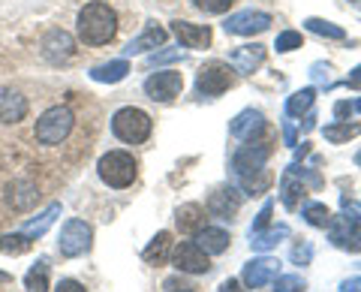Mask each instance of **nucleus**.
I'll return each mask as SVG.
<instances>
[{"mask_svg":"<svg viewBox=\"0 0 361 292\" xmlns=\"http://www.w3.org/2000/svg\"><path fill=\"white\" fill-rule=\"evenodd\" d=\"M238 208H241V193L232 190V187H220L208 196V211L220 220H232L235 214H238Z\"/></svg>","mask_w":361,"mask_h":292,"instance_id":"2eb2a0df","label":"nucleus"},{"mask_svg":"<svg viewBox=\"0 0 361 292\" xmlns=\"http://www.w3.org/2000/svg\"><path fill=\"white\" fill-rule=\"evenodd\" d=\"M307 154H310V145H307V142H304V145H301V148L295 151V157H298V160H301V157H307Z\"/></svg>","mask_w":361,"mask_h":292,"instance_id":"3c124183","label":"nucleus"},{"mask_svg":"<svg viewBox=\"0 0 361 292\" xmlns=\"http://www.w3.org/2000/svg\"><path fill=\"white\" fill-rule=\"evenodd\" d=\"M310 256H313V247L304 241V244H298L295 250H292V262H298V265H307L310 262Z\"/></svg>","mask_w":361,"mask_h":292,"instance_id":"ea45409f","label":"nucleus"},{"mask_svg":"<svg viewBox=\"0 0 361 292\" xmlns=\"http://www.w3.org/2000/svg\"><path fill=\"white\" fill-rule=\"evenodd\" d=\"M346 85H349V87H361V66H355L353 75L346 78Z\"/></svg>","mask_w":361,"mask_h":292,"instance_id":"de8ad7c7","label":"nucleus"},{"mask_svg":"<svg viewBox=\"0 0 361 292\" xmlns=\"http://www.w3.org/2000/svg\"><path fill=\"white\" fill-rule=\"evenodd\" d=\"M280 274V260L274 256H259L244 265V284L250 289H262L268 284H274V277Z\"/></svg>","mask_w":361,"mask_h":292,"instance_id":"9b49d317","label":"nucleus"},{"mask_svg":"<svg viewBox=\"0 0 361 292\" xmlns=\"http://www.w3.org/2000/svg\"><path fill=\"white\" fill-rule=\"evenodd\" d=\"M268 157H271V142H247L241 145L238 151H235L232 157V169L235 175H244V172H256V169H262V166L268 163Z\"/></svg>","mask_w":361,"mask_h":292,"instance_id":"1a4fd4ad","label":"nucleus"},{"mask_svg":"<svg viewBox=\"0 0 361 292\" xmlns=\"http://www.w3.org/2000/svg\"><path fill=\"white\" fill-rule=\"evenodd\" d=\"M358 133H361V123L337 121V123H329V127H325V139H329V142H334V145H341V142L355 139Z\"/></svg>","mask_w":361,"mask_h":292,"instance_id":"c85d7f7f","label":"nucleus"},{"mask_svg":"<svg viewBox=\"0 0 361 292\" xmlns=\"http://www.w3.org/2000/svg\"><path fill=\"white\" fill-rule=\"evenodd\" d=\"M27 118V99L18 91H0V123H18Z\"/></svg>","mask_w":361,"mask_h":292,"instance_id":"a211bd4d","label":"nucleus"},{"mask_svg":"<svg viewBox=\"0 0 361 292\" xmlns=\"http://www.w3.org/2000/svg\"><path fill=\"white\" fill-rule=\"evenodd\" d=\"M90 238H94V232L85 220H66L63 229H61V253L63 256H82L87 247H90Z\"/></svg>","mask_w":361,"mask_h":292,"instance_id":"9d476101","label":"nucleus"},{"mask_svg":"<svg viewBox=\"0 0 361 292\" xmlns=\"http://www.w3.org/2000/svg\"><path fill=\"white\" fill-rule=\"evenodd\" d=\"M73 127H75L73 111L66 106H51V109H45L39 115L33 136H37V142L45 145V148H54V145L66 142V136L73 133Z\"/></svg>","mask_w":361,"mask_h":292,"instance_id":"f03ea898","label":"nucleus"},{"mask_svg":"<svg viewBox=\"0 0 361 292\" xmlns=\"http://www.w3.org/2000/svg\"><path fill=\"white\" fill-rule=\"evenodd\" d=\"M301 33L298 30H283V33H280V37H277V42H274V49L277 51H292V49H301Z\"/></svg>","mask_w":361,"mask_h":292,"instance_id":"e433bc0d","label":"nucleus"},{"mask_svg":"<svg viewBox=\"0 0 361 292\" xmlns=\"http://www.w3.org/2000/svg\"><path fill=\"white\" fill-rule=\"evenodd\" d=\"M220 292H241L238 289V280H226V284L220 286Z\"/></svg>","mask_w":361,"mask_h":292,"instance_id":"8fccbe9b","label":"nucleus"},{"mask_svg":"<svg viewBox=\"0 0 361 292\" xmlns=\"http://www.w3.org/2000/svg\"><path fill=\"white\" fill-rule=\"evenodd\" d=\"M190 292H193V289H190Z\"/></svg>","mask_w":361,"mask_h":292,"instance_id":"4d7b16f0","label":"nucleus"},{"mask_svg":"<svg viewBox=\"0 0 361 292\" xmlns=\"http://www.w3.org/2000/svg\"><path fill=\"white\" fill-rule=\"evenodd\" d=\"M304 196H307V190H304V184L298 181L295 175H283V181H280V199H283V205L289 208V211H295L301 202H304Z\"/></svg>","mask_w":361,"mask_h":292,"instance_id":"393cba45","label":"nucleus"},{"mask_svg":"<svg viewBox=\"0 0 361 292\" xmlns=\"http://www.w3.org/2000/svg\"><path fill=\"white\" fill-rule=\"evenodd\" d=\"M274 292H304V280L298 274H277Z\"/></svg>","mask_w":361,"mask_h":292,"instance_id":"c9c22d12","label":"nucleus"},{"mask_svg":"<svg viewBox=\"0 0 361 292\" xmlns=\"http://www.w3.org/2000/svg\"><path fill=\"white\" fill-rule=\"evenodd\" d=\"M163 289H166V292H190L193 286H187L184 280H178V277H169L166 284H163Z\"/></svg>","mask_w":361,"mask_h":292,"instance_id":"37998d69","label":"nucleus"},{"mask_svg":"<svg viewBox=\"0 0 361 292\" xmlns=\"http://www.w3.org/2000/svg\"><path fill=\"white\" fill-rule=\"evenodd\" d=\"M313 99H316V91H313V87H304V91H295V94H292V97L286 99V115L298 118V115H304V111H310Z\"/></svg>","mask_w":361,"mask_h":292,"instance_id":"7c9ffc66","label":"nucleus"},{"mask_svg":"<svg viewBox=\"0 0 361 292\" xmlns=\"http://www.w3.org/2000/svg\"><path fill=\"white\" fill-rule=\"evenodd\" d=\"M166 42V28H157V25H151L148 30L142 33V37H135L127 49H123V54H142V51H148V49H157V46H163Z\"/></svg>","mask_w":361,"mask_h":292,"instance_id":"5701e85b","label":"nucleus"},{"mask_svg":"<svg viewBox=\"0 0 361 292\" xmlns=\"http://www.w3.org/2000/svg\"><path fill=\"white\" fill-rule=\"evenodd\" d=\"M58 214H61V205H58V202H54V205H49V208H45L39 217L27 220V223H25V229H21V232H25L30 241H33V238H39V235H45V229H49L51 223L58 220Z\"/></svg>","mask_w":361,"mask_h":292,"instance_id":"bb28decb","label":"nucleus"},{"mask_svg":"<svg viewBox=\"0 0 361 292\" xmlns=\"http://www.w3.org/2000/svg\"><path fill=\"white\" fill-rule=\"evenodd\" d=\"M341 292H361V277H349V280H343Z\"/></svg>","mask_w":361,"mask_h":292,"instance_id":"49530a36","label":"nucleus"},{"mask_svg":"<svg viewBox=\"0 0 361 292\" xmlns=\"http://www.w3.org/2000/svg\"><path fill=\"white\" fill-rule=\"evenodd\" d=\"M265 61V46H241V49H235L232 51V66L238 70L241 75H250L253 70H259Z\"/></svg>","mask_w":361,"mask_h":292,"instance_id":"6ab92c4d","label":"nucleus"},{"mask_svg":"<svg viewBox=\"0 0 361 292\" xmlns=\"http://www.w3.org/2000/svg\"><path fill=\"white\" fill-rule=\"evenodd\" d=\"M178 229L184 235H196L202 226H205V211H202V205H196V202H190V205H180L178 208Z\"/></svg>","mask_w":361,"mask_h":292,"instance_id":"aec40b11","label":"nucleus"},{"mask_svg":"<svg viewBox=\"0 0 361 292\" xmlns=\"http://www.w3.org/2000/svg\"><path fill=\"white\" fill-rule=\"evenodd\" d=\"M353 111H355V106H353V103H346V99H343V103H337V106H334L337 121H346L349 115H353Z\"/></svg>","mask_w":361,"mask_h":292,"instance_id":"a18cd8bd","label":"nucleus"},{"mask_svg":"<svg viewBox=\"0 0 361 292\" xmlns=\"http://www.w3.org/2000/svg\"><path fill=\"white\" fill-rule=\"evenodd\" d=\"M331 244L341 247V250H349V253H358L361 250V217L355 214H343L334 217L331 223Z\"/></svg>","mask_w":361,"mask_h":292,"instance_id":"423d86ee","label":"nucleus"},{"mask_svg":"<svg viewBox=\"0 0 361 292\" xmlns=\"http://www.w3.org/2000/svg\"><path fill=\"white\" fill-rule=\"evenodd\" d=\"M232 70H229V63H223V61H211V63H205L199 70V75H196V91L202 94V97H220V94H226L232 87Z\"/></svg>","mask_w":361,"mask_h":292,"instance_id":"39448f33","label":"nucleus"},{"mask_svg":"<svg viewBox=\"0 0 361 292\" xmlns=\"http://www.w3.org/2000/svg\"><path fill=\"white\" fill-rule=\"evenodd\" d=\"M172 33L187 49H208L211 46V28L208 25H190V21H172Z\"/></svg>","mask_w":361,"mask_h":292,"instance_id":"dca6fc26","label":"nucleus"},{"mask_svg":"<svg viewBox=\"0 0 361 292\" xmlns=\"http://www.w3.org/2000/svg\"><path fill=\"white\" fill-rule=\"evenodd\" d=\"M172 265L178 268V272H184V274H205L211 268L208 253L202 250L196 241H180L172 250Z\"/></svg>","mask_w":361,"mask_h":292,"instance_id":"0eeeda50","label":"nucleus"},{"mask_svg":"<svg viewBox=\"0 0 361 292\" xmlns=\"http://www.w3.org/2000/svg\"><path fill=\"white\" fill-rule=\"evenodd\" d=\"M286 172H289V175H295V178H298V181H301V184H310L313 190H319V187H322V178H319V175H316L313 169H304V166H301V163H292V166H289V169H286Z\"/></svg>","mask_w":361,"mask_h":292,"instance_id":"f704fd0d","label":"nucleus"},{"mask_svg":"<svg viewBox=\"0 0 361 292\" xmlns=\"http://www.w3.org/2000/svg\"><path fill=\"white\" fill-rule=\"evenodd\" d=\"M232 136L235 139H241V142H253L259 133L265 130V118H262V111H253V109H247V111H241L238 118L232 121Z\"/></svg>","mask_w":361,"mask_h":292,"instance_id":"f3484780","label":"nucleus"},{"mask_svg":"<svg viewBox=\"0 0 361 292\" xmlns=\"http://www.w3.org/2000/svg\"><path fill=\"white\" fill-rule=\"evenodd\" d=\"M39 49H42V58L49 63H63L75 54V39L66 30H49Z\"/></svg>","mask_w":361,"mask_h":292,"instance_id":"ddd939ff","label":"nucleus"},{"mask_svg":"<svg viewBox=\"0 0 361 292\" xmlns=\"http://www.w3.org/2000/svg\"><path fill=\"white\" fill-rule=\"evenodd\" d=\"M175 58H180V51L178 49H169V51H160V54H151L148 63L157 66V63H169V61H175Z\"/></svg>","mask_w":361,"mask_h":292,"instance_id":"79ce46f5","label":"nucleus"},{"mask_svg":"<svg viewBox=\"0 0 361 292\" xmlns=\"http://www.w3.org/2000/svg\"><path fill=\"white\" fill-rule=\"evenodd\" d=\"M304 25H307V30L319 33V37H325V39H343V37H346V30H343V28L331 25V21H322V18H307Z\"/></svg>","mask_w":361,"mask_h":292,"instance_id":"473e14b6","label":"nucleus"},{"mask_svg":"<svg viewBox=\"0 0 361 292\" xmlns=\"http://www.w3.org/2000/svg\"><path fill=\"white\" fill-rule=\"evenodd\" d=\"M39 202V190L30 178H13L6 184V205L13 211H30Z\"/></svg>","mask_w":361,"mask_h":292,"instance_id":"4468645a","label":"nucleus"},{"mask_svg":"<svg viewBox=\"0 0 361 292\" xmlns=\"http://www.w3.org/2000/svg\"><path fill=\"white\" fill-rule=\"evenodd\" d=\"M25 289H27V292H49V262H45V260H39V262L27 272Z\"/></svg>","mask_w":361,"mask_h":292,"instance_id":"c756f323","label":"nucleus"},{"mask_svg":"<svg viewBox=\"0 0 361 292\" xmlns=\"http://www.w3.org/2000/svg\"><path fill=\"white\" fill-rule=\"evenodd\" d=\"M151 130H154L151 115L142 109H135V106L121 109V111H115V118H111V133L127 145H142L151 136Z\"/></svg>","mask_w":361,"mask_h":292,"instance_id":"20e7f679","label":"nucleus"},{"mask_svg":"<svg viewBox=\"0 0 361 292\" xmlns=\"http://www.w3.org/2000/svg\"><path fill=\"white\" fill-rule=\"evenodd\" d=\"M25 250H30V238H27L25 232L0 235V253H13V256H18V253H25Z\"/></svg>","mask_w":361,"mask_h":292,"instance_id":"2f4dec72","label":"nucleus"},{"mask_svg":"<svg viewBox=\"0 0 361 292\" xmlns=\"http://www.w3.org/2000/svg\"><path fill=\"white\" fill-rule=\"evenodd\" d=\"M226 33H238V37H253V33H262L271 28V16L268 13H253V9H244V13H235L226 18Z\"/></svg>","mask_w":361,"mask_h":292,"instance_id":"f8f14e48","label":"nucleus"},{"mask_svg":"<svg viewBox=\"0 0 361 292\" xmlns=\"http://www.w3.org/2000/svg\"><path fill=\"white\" fill-rule=\"evenodd\" d=\"M238 184H241V190L247 196H262L271 187V172L265 169V166L256 169V172H244V175H238Z\"/></svg>","mask_w":361,"mask_h":292,"instance_id":"a878e982","label":"nucleus"},{"mask_svg":"<svg viewBox=\"0 0 361 292\" xmlns=\"http://www.w3.org/2000/svg\"><path fill=\"white\" fill-rule=\"evenodd\" d=\"M180 91H184V75L175 70L154 73L148 82H145V94H148L154 103H169V99H175Z\"/></svg>","mask_w":361,"mask_h":292,"instance_id":"6e6552de","label":"nucleus"},{"mask_svg":"<svg viewBox=\"0 0 361 292\" xmlns=\"http://www.w3.org/2000/svg\"><path fill=\"white\" fill-rule=\"evenodd\" d=\"M54 292H87L82 284H78V280H61V284H58V289H54Z\"/></svg>","mask_w":361,"mask_h":292,"instance_id":"c03bdc74","label":"nucleus"},{"mask_svg":"<svg viewBox=\"0 0 361 292\" xmlns=\"http://www.w3.org/2000/svg\"><path fill=\"white\" fill-rule=\"evenodd\" d=\"M304 217H307L310 226H319L325 229L331 223V211L322 205V202H310V205H304Z\"/></svg>","mask_w":361,"mask_h":292,"instance_id":"72a5a7b5","label":"nucleus"},{"mask_svg":"<svg viewBox=\"0 0 361 292\" xmlns=\"http://www.w3.org/2000/svg\"><path fill=\"white\" fill-rule=\"evenodd\" d=\"M196 244L205 253H223L226 247H229V232L220 229V226H202L196 232Z\"/></svg>","mask_w":361,"mask_h":292,"instance_id":"412c9836","label":"nucleus"},{"mask_svg":"<svg viewBox=\"0 0 361 292\" xmlns=\"http://www.w3.org/2000/svg\"><path fill=\"white\" fill-rule=\"evenodd\" d=\"M97 172L103 178V184L115 187V190H123L135 181V175H139V163L133 160V154L127 151H109L99 157L97 163Z\"/></svg>","mask_w":361,"mask_h":292,"instance_id":"7ed1b4c3","label":"nucleus"},{"mask_svg":"<svg viewBox=\"0 0 361 292\" xmlns=\"http://www.w3.org/2000/svg\"><path fill=\"white\" fill-rule=\"evenodd\" d=\"M75 28H78V39L85 46H106L118 33V13L103 0H94V4L82 6Z\"/></svg>","mask_w":361,"mask_h":292,"instance_id":"f257e3e1","label":"nucleus"},{"mask_svg":"<svg viewBox=\"0 0 361 292\" xmlns=\"http://www.w3.org/2000/svg\"><path fill=\"white\" fill-rule=\"evenodd\" d=\"M355 163H358V166H361V154H358V157H355Z\"/></svg>","mask_w":361,"mask_h":292,"instance_id":"5fc2aeb1","label":"nucleus"},{"mask_svg":"<svg viewBox=\"0 0 361 292\" xmlns=\"http://www.w3.org/2000/svg\"><path fill=\"white\" fill-rule=\"evenodd\" d=\"M271 214H274V202H265L262 211H259V217H256V223H253V232H262V229H268Z\"/></svg>","mask_w":361,"mask_h":292,"instance_id":"58836bf2","label":"nucleus"},{"mask_svg":"<svg viewBox=\"0 0 361 292\" xmlns=\"http://www.w3.org/2000/svg\"><path fill=\"white\" fill-rule=\"evenodd\" d=\"M289 235V226H274V229H262V232H250V244L253 250H271V247H277L280 238H286Z\"/></svg>","mask_w":361,"mask_h":292,"instance_id":"cd10ccee","label":"nucleus"},{"mask_svg":"<svg viewBox=\"0 0 361 292\" xmlns=\"http://www.w3.org/2000/svg\"><path fill=\"white\" fill-rule=\"evenodd\" d=\"M9 280H13V277H9V274H4V272H0V284H9Z\"/></svg>","mask_w":361,"mask_h":292,"instance_id":"603ef678","label":"nucleus"},{"mask_svg":"<svg viewBox=\"0 0 361 292\" xmlns=\"http://www.w3.org/2000/svg\"><path fill=\"white\" fill-rule=\"evenodd\" d=\"M235 4V0H193V6L202 9V13H214V16H220V13H229V6Z\"/></svg>","mask_w":361,"mask_h":292,"instance_id":"4c0bfd02","label":"nucleus"},{"mask_svg":"<svg viewBox=\"0 0 361 292\" xmlns=\"http://www.w3.org/2000/svg\"><path fill=\"white\" fill-rule=\"evenodd\" d=\"M355 106V111H361V99H358V103H353Z\"/></svg>","mask_w":361,"mask_h":292,"instance_id":"864d4df0","label":"nucleus"},{"mask_svg":"<svg viewBox=\"0 0 361 292\" xmlns=\"http://www.w3.org/2000/svg\"><path fill=\"white\" fill-rule=\"evenodd\" d=\"M353 4H361V0H353Z\"/></svg>","mask_w":361,"mask_h":292,"instance_id":"6e6d98bb","label":"nucleus"},{"mask_svg":"<svg viewBox=\"0 0 361 292\" xmlns=\"http://www.w3.org/2000/svg\"><path fill=\"white\" fill-rule=\"evenodd\" d=\"M310 75L316 78V82L331 85V66H329V63H313V66H310Z\"/></svg>","mask_w":361,"mask_h":292,"instance_id":"a19ab883","label":"nucleus"},{"mask_svg":"<svg viewBox=\"0 0 361 292\" xmlns=\"http://www.w3.org/2000/svg\"><path fill=\"white\" fill-rule=\"evenodd\" d=\"M169 253H172V232H157L154 241L145 247L142 260L148 265H163L169 260Z\"/></svg>","mask_w":361,"mask_h":292,"instance_id":"4be33fe9","label":"nucleus"},{"mask_svg":"<svg viewBox=\"0 0 361 292\" xmlns=\"http://www.w3.org/2000/svg\"><path fill=\"white\" fill-rule=\"evenodd\" d=\"M127 73H130V63L121 58V61H109V63L94 66V70H90V78H94V82H103V85H115Z\"/></svg>","mask_w":361,"mask_h":292,"instance_id":"b1692460","label":"nucleus"},{"mask_svg":"<svg viewBox=\"0 0 361 292\" xmlns=\"http://www.w3.org/2000/svg\"><path fill=\"white\" fill-rule=\"evenodd\" d=\"M283 136H286V145H295V127H292L289 121L283 123Z\"/></svg>","mask_w":361,"mask_h":292,"instance_id":"09e8293b","label":"nucleus"}]
</instances>
